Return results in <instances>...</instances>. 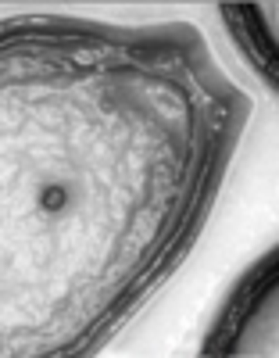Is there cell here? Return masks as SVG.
I'll list each match as a JSON object with an SVG mask.
<instances>
[{"label": "cell", "instance_id": "obj_1", "mask_svg": "<svg viewBox=\"0 0 279 358\" xmlns=\"http://www.w3.org/2000/svg\"><path fill=\"white\" fill-rule=\"evenodd\" d=\"M64 204H69V194H64V186H47V190L39 194V208H43V212H61Z\"/></svg>", "mask_w": 279, "mask_h": 358}]
</instances>
